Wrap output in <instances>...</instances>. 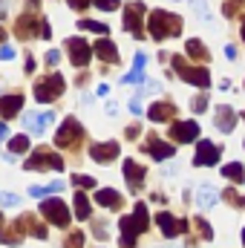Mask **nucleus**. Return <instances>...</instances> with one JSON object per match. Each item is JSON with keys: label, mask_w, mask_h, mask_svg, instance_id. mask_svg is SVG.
Here are the masks:
<instances>
[{"label": "nucleus", "mask_w": 245, "mask_h": 248, "mask_svg": "<svg viewBox=\"0 0 245 248\" xmlns=\"http://www.w3.org/2000/svg\"><path fill=\"white\" fill-rule=\"evenodd\" d=\"M66 52H69L72 66H87L90 58H92V46H90L84 38H69V41H66Z\"/></svg>", "instance_id": "0eeeda50"}, {"label": "nucleus", "mask_w": 245, "mask_h": 248, "mask_svg": "<svg viewBox=\"0 0 245 248\" xmlns=\"http://www.w3.org/2000/svg\"><path fill=\"white\" fill-rule=\"evenodd\" d=\"M29 147H32V141H29V136H26V133H23V136H12V139H9V153H15V156H17V153H26Z\"/></svg>", "instance_id": "bb28decb"}, {"label": "nucleus", "mask_w": 245, "mask_h": 248, "mask_svg": "<svg viewBox=\"0 0 245 248\" xmlns=\"http://www.w3.org/2000/svg\"><path fill=\"white\" fill-rule=\"evenodd\" d=\"M147 153H150L156 162H165V159H170V156L176 153V147H170V144L162 141L159 136H150V141H147Z\"/></svg>", "instance_id": "f3484780"}, {"label": "nucleus", "mask_w": 245, "mask_h": 248, "mask_svg": "<svg viewBox=\"0 0 245 248\" xmlns=\"http://www.w3.org/2000/svg\"><path fill=\"white\" fill-rule=\"evenodd\" d=\"M156 93H162V84H156V81H150V84H144V87L138 90V95H136V98H141V101H144L147 95H156Z\"/></svg>", "instance_id": "72a5a7b5"}, {"label": "nucleus", "mask_w": 245, "mask_h": 248, "mask_svg": "<svg viewBox=\"0 0 245 248\" xmlns=\"http://www.w3.org/2000/svg\"><path fill=\"white\" fill-rule=\"evenodd\" d=\"M12 58H15V49H12L9 44H3V46H0V61H12Z\"/></svg>", "instance_id": "79ce46f5"}, {"label": "nucleus", "mask_w": 245, "mask_h": 248, "mask_svg": "<svg viewBox=\"0 0 245 248\" xmlns=\"http://www.w3.org/2000/svg\"><path fill=\"white\" fill-rule=\"evenodd\" d=\"M150 35L156 38V41H165V38H176L179 32H182V17L179 15H173V12H165V9H156L153 15H150Z\"/></svg>", "instance_id": "f03ea898"}, {"label": "nucleus", "mask_w": 245, "mask_h": 248, "mask_svg": "<svg viewBox=\"0 0 245 248\" xmlns=\"http://www.w3.org/2000/svg\"><path fill=\"white\" fill-rule=\"evenodd\" d=\"M78 29H87V32H95V35H104L107 26L104 23H95V20H78Z\"/></svg>", "instance_id": "2f4dec72"}, {"label": "nucleus", "mask_w": 245, "mask_h": 248, "mask_svg": "<svg viewBox=\"0 0 245 248\" xmlns=\"http://www.w3.org/2000/svg\"><path fill=\"white\" fill-rule=\"evenodd\" d=\"M219 156H222V147L205 139V141H199V147H196L193 165H196V168H205V165H216V162H219Z\"/></svg>", "instance_id": "1a4fd4ad"}, {"label": "nucleus", "mask_w": 245, "mask_h": 248, "mask_svg": "<svg viewBox=\"0 0 245 248\" xmlns=\"http://www.w3.org/2000/svg\"><path fill=\"white\" fill-rule=\"evenodd\" d=\"M147 116H150L153 122H170V119L176 116V107H173V104H165V101H156Z\"/></svg>", "instance_id": "4be33fe9"}, {"label": "nucleus", "mask_w": 245, "mask_h": 248, "mask_svg": "<svg viewBox=\"0 0 245 248\" xmlns=\"http://www.w3.org/2000/svg\"><path fill=\"white\" fill-rule=\"evenodd\" d=\"M0 222H3V214H0Z\"/></svg>", "instance_id": "6e6d98bb"}, {"label": "nucleus", "mask_w": 245, "mask_h": 248, "mask_svg": "<svg viewBox=\"0 0 245 248\" xmlns=\"http://www.w3.org/2000/svg\"><path fill=\"white\" fill-rule=\"evenodd\" d=\"M124 136H127V139H136V136H138V127H127V133H124Z\"/></svg>", "instance_id": "de8ad7c7"}, {"label": "nucleus", "mask_w": 245, "mask_h": 248, "mask_svg": "<svg viewBox=\"0 0 245 248\" xmlns=\"http://www.w3.org/2000/svg\"><path fill=\"white\" fill-rule=\"evenodd\" d=\"M225 199L231 202V205H237V208H245V196H237V190L231 187V190H225Z\"/></svg>", "instance_id": "58836bf2"}, {"label": "nucleus", "mask_w": 245, "mask_h": 248, "mask_svg": "<svg viewBox=\"0 0 245 248\" xmlns=\"http://www.w3.org/2000/svg\"><path fill=\"white\" fill-rule=\"evenodd\" d=\"M187 55H190V58H196V61H208V58H211V52L205 49V44H202V41H196V38H193V41H187Z\"/></svg>", "instance_id": "a878e982"}, {"label": "nucleus", "mask_w": 245, "mask_h": 248, "mask_svg": "<svg viewBox=\"0 0 245 248\" xmlns=\"http://www.w3.org/2000/svg\"><path fill=\"white\" fill-rule=\"evenodd\" d=\"M75 217L78 219H90V199H87V193H75Z\"/></svg>", "instance_id": "c85d7f7f"}, {"label": "nucleus", "mask_w": 245, "mask_h": 248, "mask_svg": "<svg viewBox=\"0 0 245 248\" xmlns=\"http://www.w3.org/2000/svg\"><path fill=\"white\" fill-rule=\"evenodd\" d=\"M147 205L144 202H136V208H133V217H122L119 219V228H122V246L124 248H133L136 243V237L147 228Z\"/></svg>", "instance_id": "f257e3e1"}, {"label": "nucleus", "mask_w": 245, "mask_h": 248, "mask_svg": "<svg viewBox=\"0 0 245 248\" xmlns=\"http://www.w3.org/2000/svg\"><path fill=\"white\" fill-rule=\"evenodd\" d=\"M58 58H61L58 49H49V52H46V63H58Z\"/></svg>", "instance_id": "a18cd8bd"}, {"label": "nucleus", "mask_w": 245, "mask_h": 248, "mask_svg": "<svg viewBox=\"0 0 245 248\" xmlns=\"http://www.w3.org/2000/svg\"><path fill=\"white\" fill-rule=\"evenodd\" d=\"M173 69L182 75V81H187V84L211 87V72H208L205 66H193V63H187L182 55H176V58H173Z\"/></svg>", "instance_id": "7ed1b4c3"}, {"label": "nucleus", "mask_w": 245, "mask_h": 248, "mask_svg": "<svg viewBox=\"0 0 245 248\" xmlns=\"http://www.w3.org/2000/svg\"><path fill=\"white\" fill-rule=\"evenodd\" d=\"M208 110V98L205 95H196L193 98V113H205Z\"/></svg>", "instance_id": "a19ab883"}, {"label": "nucleus", "mask_w": 245, "mask_h": 248, "mask_svg": "<svg viewBox=\"0 0 245 248\" xmlns=\"http://www.w3.org/2000/svg\"><path fill=\"white\" fill-rule=\"evenodd\" d=\"M20 107H23V98H20V95H0V116H3V119L17 116Z\"/></svg>", "instance_id": "6ab92c4d"}, {"label": "nucleus", "mask_w": 245, "mask_h": 248, "mask_svg": "<svg viewBox=\"0 0 245 248\" xmlns=\"http://www.w3.org/2000/svg\"><path fill=\"white\" fill-rule=\"evenodd\" d=\"M84 139V127L78 124V119H66L61 124V130H58V136H55V147H75L78 141Z\"/></svg>", "instance_id": "20e7f679"}, {"label": "nucleus", "mask_w": 245, "mask_h": 248, "mask_svg": "<svg viewBox=\"0 0 245 248\" xmlns=\"http://www.w3.org/2000/svg\"><path fill=\"white\" fill-rule=\"evenodd\" d=\"M141 15H144V3H130L124 9V29L133 35V38H141Z\"/></svg>", "instance_id": "9d476101"}, {"label": "nucleus", "mask_w": 245, "mask_h": 248, "mask_svg": "<svg viewBox=\"0 0 245 248\" xmlns=\"http://www.w3.org/2000/svg\"><path fill=\"white\" fill-rule=\"evenodd\" d=\"M6 136H9V127H6V124L0 122V141H3V139H6Z\"/></svg>", "instance_id": "8fccbe9b"}, {"label": "nucleus", "mask_w": 245, "mask_h": 248, "mask_svg": "<svg viewBox=\"0 0 245 248\" xmlns=\"http://www.w3.org/2000/svg\"><path fill=\"white\" fill-rule=\"evenodd\" d=\"M214 119H216V127H219L222 133H231V130L237 127V113H234V107H228V104H219V107L214 110Z\"/></svg>", "instance_id": "2eb2a0df"}, {"label": "nucleus", "mask_w": 245, "mask_h": 248, "mask_svg": "<svg viewBox=\"0 0 245 248\" xmlns=\"http://www.w3.org/2000/svg\"><path fill=\"white\" fill-rule=\"evenodd\" d=\"M0 243H6V246H17V243H20V237H17V225H15V228H0Z\"/></svg>", "instance_id": "7c9ffc66"}, {"label": "nucleus", "mask_w": 245, "mask_h": 248, "mask_svg": "<svg viewBox=\"0 0 245 248\" xmlns=\"http://www.w3.org/2000/svg\"><path fill=\"white\" fill-rule=\"evenodd\" d=\"M196 202H199V208H214L216 202H219V190L216 187H211V185H205V187H199V196H196Z\"/></svg>", "instance_id": "5701e85b"}, {"label": "nucleus", "mask_w": 245, "mask_h": 248, "mask_svg": "<svg viewBox=\"0 0 245 248\" xmlns=\"http://www.w3.org/2000/svg\"><path fill=\"white\" fill-rule=\"evenodd\" d=\"M193 225H196V231H199V237H202V240H214V231H211V225H208L202 217H196V219H193Z\"/></svg>", "instance_id": "473e14b6"}, {"label": "nucleus", "mask_w": 245, "mask_h": 248, "mask_svg": "<svg viewBox=\"0 0 245 248\" xmlns=\"http://www.w3.org/2000/svg\"><path fill=\"white\" fill-rule=\"evenodd\" d=\"M243 119H245V113H243Z\"/></svg>", "instance_id": "4d7b16f0"}, {"label": "nucleus", "mask_w": 245, "mask_h": 248, "mask_svg": "<svg viewBox=\"0 0 245 248\" xmlns=\"http://www.w3.org/2000/svg\"><path fill=\"white\" fill-rule=\"evenodd\" d=\"M32 35H35V20L23 15V17L17 20V38H23V41H29Z\"/></svg>", "instance_id": "cd10ccee"}, {"label": "nucleus", "mask_w": 245, "mask_h": 248, "mask_svg": "<svg viewBox=\"0 0 245 248\" xmlns=\"http://www.w3.org/2000/svg\"><path fill=\"white\" fill-rule=\"evenodd\" d=\"M156 222H159V228H162V234H165V237H179L182 231L190 228V225H187V219H173V214H168V211H162V214L156 217Z\"/></svg>", "instance_id": "f8f14e48"}, {"label": "nucleus", "mask_w": 245, "mask_h": 248, "mask_svg": "<svg viewBox=\"0 0 245 248\" xmlns=\"http://www.w3.org/2000/svg\"><path fill=\"white\" fill-rule=\"evenodd\" d=\"M119 141H101V144H92L90 147V156H92V162H101V165H107V162H113L116 156H119Z\"/></svg>", "instance_id": "4468645a"}, {"label": "nucleus", "mask_w": 245, "mask_h": 248, "mask_svg": "<svg viewBox=\"0 0 245 248\" xmlns=\"http://www.w3.org/2000/svg\"><path fill=\"white\" fill-rule=\"evenodd\" d=\"M41 168H55V170H63V159L58 153H49V150H35L29 159H26V170H41Z\"/></svg>", "instance_id": "423d86ee"}, {"label": "nucleus", "mask_w": 245, "mask_h": 248, "mask_svg": "<svg viewBox=\"0 0 245 248\" xmlns=\"http://www.w3.org/2000/svg\"><path fill=\"white\" fill-rule=\"evenodd\" d=\"M72 185H78V187H95V179H92V176H81V173H75V176H72Z\"/></svg>", "instance_id": "e433bc0d"}, {"label": "nucleus", "mask_w": 245, "mask_h": 248, "mask_svg": "<svg viewBox=\"0 0 245 248\" xmlns=\"http://www.w3.org/2000/svg\"><path fill=\"white\" fill-rule=\"evenodd\" d=\"M95 9H101V12H116V9H119V0H95Z\"/></svg>", "instance_id": "ea45409f"}, {"label": "nucleus", "mask_w": 245, "mask_h": 248, "mask_svg": "<svg viewBox=\"0 0 245 248\" xmlns=\"http://www.w3.org/2000/svg\"><path fill=\"white\" fill-rule=\"evenodd\" d=\"M0 17H6V0H0Z\"/></svg>", "instance_id": "3c124183"}, {"label": "nucleus", "mask_w": 245, "mask_h": 248, "mask_svg": "<svg viewBox=\"0 0 245 248\" xmlns=\"http://www.w3.org/2000/svg\"><path fill=\"white\" fill-rule=\"evenodd\" d=\"M130 113H136V116L141 113V98H133V101H130Z\"/></svg>", "instance_id": "49530a36"}, {"label": "nucleus", "mask_w": 245, "mask_h": 248, "mask_svg": "<svg viewBox=\"0 0 245 248\" xmlns=\"http://www.w3.org/2000/svg\"><path fill=\"white\" fill-rule=\"evenodd\" d=\"M124 179H127V187L136 193L141 182H144V168H138V162H133V159H127L124 162Z\"/></svg>", "instance_id": "dca6fc26"}, {"label": "nucleus", "mask_w": 245, "mask_h": 248, "mask_svg": "<svg viewBox=\"0 0 245 248\" xmlns=\"http://www.w3.org/2000/svg\"><path fill=\"white\" fill-rule=\"evenodd\" d=\"M95 202H98V205H104V208H122V196H119L113 187L98 190V193H95Z\"/></svg>", "instance_id": "393cba45"}, {"label": "nucleus", "mask_w": 245, "mask_h": 248, "mask_svg": "<svg viewBox=\"0 0 245 248\" xmlns=\"http://www.w3.org/2000/svg\"><path fill=\"white\" fill-rule=\"evenodd\" d=\"M170 139H173V141H179V144L196 141V139H199V124H196V122H176V124H170Z\"/></svg>", "instance_id": "9b49d317"}, {"label": "nucleus", "mask_w": 245, "mask_h": 248, "mask_svg": "<svg viewBox=\"0 0 245 248\" xmlns=\"http://www.w3.org/2000/svg\"><path fill=\"white\" fill-rule=\"evenodd\" d=\"M225 55H228V58L234 61V58H237V49H234V46H225Z\"/></svg>", "instance_id": "09e8293b"}, {"label": "nucleus", "mask_w": 245, "mask_h": 248, "mask_svg": "<svg viewBox=\"0 0 245 248\" xmlns=\"http://www.w3.org/2000/svg\"><path fill=\"white\" fill-rule=\"evenodd\" d=\"M17 231H26V234H35L38 240H44V237H46V231H44V225H38V219H35L32 214H23V217L17 219Z\"/></svg>", "instance_id": "412c9836"}, {"label": "nucleus", "mask_w": 245, "mask_h": 248, "mask_svg": "<svg viewBox=\"0 0 245 248\" xmlns=\"http://www.w3.org/2000/svg\"><path fill=\"white\" fill-rule=\"evenodd\" d=\"M3 41H6V32H3V26H0V44H3Z\"/></svg>", "instance_id": "603ef678"}, {"label": "nucleus", "mask_w": 245, "mask_h": 248, "mask_svg": "<svg viewBox=\"0 0 245 248\" xmlns=\"http://www.w3.org/2000/svg\"><path fill=\"white\" fill-rule=\"evenodd\" d=\"M41 214H44V219H49L52 225H58V228H63L66 222H69V208L63 205L61 199H44L41 202Z\"/></svg>", "instance_id": "39448f33"}, {"label": "nucleus", "mask_w": 245, "mask_h": 248, "mask_svg": "<svg viewBox=\"0 0 245 248\" xmlns=\"http://www.w3.org/2000/svg\"><path fill=\"white\" fill-rule=\"evenodd\" d=\"M193 3H196V9H199V17H202V20H211V12H208L205 0H193Z\"/></svg>", "instance_id": "37998d69"}, {"label": "nucleus", "mask_w": 245, "mask_h": 248, "mask_svg": "<svg viewBox=\"0 0 245 248\" xmlns=\"http://www.w3.org/2000/svg\"><path fill=\"white\" fill-rule=\"evenodd\" d=\"M243 243H245V231H243Z\"/></svg>", "instance_id": "5fc2aeb1"}, {"label": "nucleus", "mask_w": 245, "mask_h": 248, "mask_svg": "<svg viewBox=\"0 0 245 248\" xmlns=\"http://www.w3.org/2000/svg\"><path fill=\"white\" fill-rule=\"evenodd\" d=\"M92 52H95L101 61H107V63H116V61H119V49H116V44H113V41H107V38L95 41Z\"/></svg>", "instance_id": "a211bd4d"}, {"label": "nucleus", "mask_w": 245, "mask_h": 248, "mask_svg": "<svg viewBox=\"0 0 245 248\" xmlns=\"http://www.w3.org/2000/svg\"><path fill=\"white\" fill-rule=\"evenodd\" d=\"M245 6V0H225V17H234L240 15V9Z\"/></svg>", "instance_id": "c9c22d12"}, {"label": "nucleus", "mask_w": 245, "mask_h": 248, "mask_svg": "<svg viewBox=\"0 0 245 248\" xmlns=\"http://www.w3.org/2000/svg\"><path fill=\"white\" fill-rule=\"evenodd\" d=\"M243 41H245V23H243Z\"/></svg>", "instance_id": "864d4df0"}, {"label": "nucleus", "mask_w": 245, "mask_h": 248, "mask_svg": "<svg viewBox=\"0 0 245 248\" xmlns=\"http://www.w3.org/2000/svg\"><path fill=\"white\" fill-rule=\"evenodd\" d=\"M20 202H23V199H20L17 193H0V205H3V208H17Z\"/></svg>", "instance_id": "f704fd0d"}, {"label": "nucleus", "mask_w": 245, "mask_h": 248, "mask_svg": "<svg viewBox=\"0 0 245 248\" xmlns=\"http://www.w3.org/2000/svg\"><path fill=\"white\" fill-rule=\"evenodd\" d=\"M222 176H225L228 182H234V185H243L245 182V168L240 162H228V165L222 168Z\"/></svg>", "instance_id": "b1692460"}, {"label": "nucleus", "mask_w": 245, "mask_h": 248, "mask_svg": "<svg viewBox=\"0 0 245 248\" xmlns=\"http://www.w3.org/2000/svg\"><path fill=\"white\" fill-rule=\"evenodd\" d=\"M52 122H55V113H52V110H46V113H32V110H29V113L23 116L26 130L35 133V136H41V133L46 130V124H52Z\"/></svg>", "instance_id": "ddd939ff"}, {"label": "nucleus", "mask_w": 245, "mask_h": 248, "mask_svg": "<svg viewBox=\"0 0 245 248\" xmlns=\"http://www.w3.org/2000/svg\"><path fill=\"white\" fill-rule=\"evenodd\" d=\"M66 3H69V6H72V9H78V12H81V9H87V6H90V0H66Z\"/></svg>", "instance_id": "c03bdc74"}, {"label": "nucleus", "mask_w": 245, "mask_h": 248, "mask_svg": "<svg viewBox=\"0 0 245 248\" xmlns=\"http://www.w3.org/2000/svg\"><path fill=\"white\" fill-rule=\"evenodd\" d=\"M61 187H63V182H52V185H46V187L35 185V187H29V196H35V199H44L46 193H58Z\"/></svg>", "instance_id": "c756f323"}, {"label": "nucleus", "mask_w": 245, "mask_h": 248, "mask_svg": "<svg viewBox=\"0 0 245 248\" xmlns=\"http://www.w3.org/2000/svg\"><path fill=\"white\" fill-rule=\"evenodd\" d=\"M84 246V234L81 231H75L72 237H66V243H63V248H81Z\"/></svg>", "instance_id": "4c0bfd02"}, {"label": "nucleus", "mask_w": 245, "mask_h": 248, "mask_svg": "<svg viewBox=\"0 0 245 248\" xmlns=\"http://www.w3.org/2000/svg\"><path fill=\"white\" fill-rule=\"evenodd\" d=\"M144 63H147V55L138 52V55H136V63H133V69L122 78L124 84H141V81H144Z\"/></svg>", "instance_id": "aec40b11"}, {"label": "nucleus", "mask_w": 245, "mask_h": 248, "mask_svg": "<svg viewBox=\"0 0 245 248\" xmlns=\"http://www.w3.org/2000/svg\"><path fill=\"white\" fill-rule=\"evenodd\" d=\"M61 93H63V75H58V72H52L44 84L35 87V98L38 101H55Z\"/></svg>", "instance_id": "6e6552de"}]
</instances>
